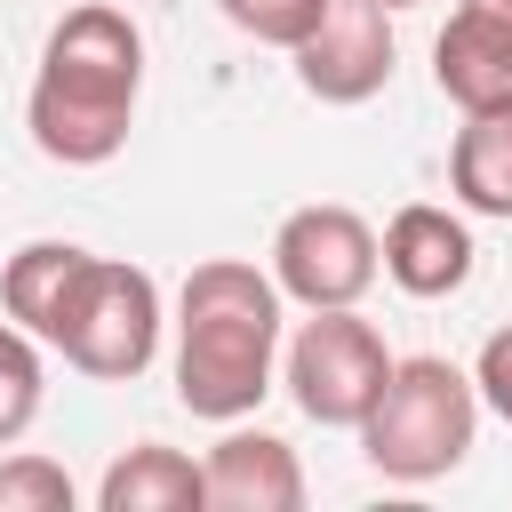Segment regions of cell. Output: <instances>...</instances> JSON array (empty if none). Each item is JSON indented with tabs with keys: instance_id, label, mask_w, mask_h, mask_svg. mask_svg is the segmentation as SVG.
Masks as SVG:
<instances>
[{
	"instance_id": "cell-17",
	"label": "cell",
	"mask_w": 512,
	"mask_h": 512,
	"mask_svg": "<svg viewBox=\"0 0 512 512\" xmlns=\"http://www.w3.org/2000/svg\"><path fill=\"white\" fill-rule=\"evenodd\" d=\"M472 384H480V408H496V416L512 424V328H496V336L480 344V360H472Z\"/></svg>"
},
{
	"instance_id": "cell-19",
	"label": "cell",
	"mask_w": 512,
	"mask_h": 512,
	"mask_svg": "<svg viewBox=\"0 0 512 512\" xmlns=\"http://www.w3.org/2000/svg\"><path fill=\"white\" fill-rule=\"evenodd\" d=\"M488 8H504V16H512V0H488Z\"/></svg>"
},
{
	"instance_id": "cell-14",
	"label": "cell",
	"mask_w": 512,
	"mask_h": 512,
	"mask_svg": "<svg viewBox=\"0 0 512 512\" xmlns=\"http://www.w3.org/2000/svg\"><path fill=\"white\" fill-rule=\"evenodd\" d=\"M40 392H48V368H40V336L0 320V448H16L40 416Z\"/></svg>"
},
{
	"instance_id": "cell-8",
	"label": "cell",
	"mask_w": 512,
	"mask_h": 512,
	"mask_svg": "<svg viewBox=\"0 0 512 512\" xmlns=\"http://www.w3.org/2000/svg\"><path fill=\"white\" fill-rule=\"evenodd\" d=\"M432 88L472 112H512V16L488 0H464L432 40Z\"/></svg>"
},
{
	"instance_id": "cell-11",
	"label": "cell",
	"mask_w": 512,
	"mask_h": 512,
	"mask_svg": "<svg viewBox=\"0 0 512 512\" xmlns=\"http://www.w3.org/2000/svg\"><path fill=\"white\" fill-rule=\"evenodd\" d=\"M200 504H208V472L168 440H136L96 480V512H200Z\"/></svg>"
},
{
	"instance_id": "cell-10",
	"label": "cell",
	"mask_w": 512,
	"mask_h": 512,
	"mask_svg": "<svg viewBox=\"0 0 512 512\" xmlns=\"http://www.w3.org/2000/svg\"><path fill=\"white\" fill-rule=\"evenodd\" d=\"M208 512H296L304 504V464L280 432H224L208 456Z\"/></svg>"
},
{
	"instance_id": "cell-12",
	"label": "cell",
	"mask_w": 512,
	"mask_h": 512,
	"mask_svg": "<svg viewBox=\"0 0 512 512\" xmlns=\"http://www.w3.org/2000/svg\"><path fill=\"white\" fill-rule=\"evenodd\" d=\"M88 256H96V248H80V240H24V248L0 264V304H8V320L48 344L56 320H64L72 280L88 272Z\"/></svg>"
},
{
	"instance_id": "cell-2",
	"label": "cell",
	"mask_w": 512,
	"mask_h": 512,
	"mask_svg": "<svg viewBox=\"0 0 512 512\" xmlns=\"http://www.w3.org/2000/svg\"><path fill=\"white\" fill-rule=\"evenodd\" d=\"M280 280L240 264V256H208L184 272L176 288V400L200 424H240L256 416V400L272 392V360H280Z\"/></svg>"
},
{
	"instance_id": "cell-5",
	"label": "cell",
	"mask_w": 512,
	"mask_h": 512,
	"mask_svg": "<svg viewBox=\"0 0 512 512\" xmlns=\"http://www.w3.org/2000/svg\"><path fill=\"white\" fill-rule=\"evenodd\" d=\"M384 376H392V352H384L376 320H360L352 304H328L288 336V400L312 424L360 432V416L376 408Z\"/></svg>"
},
{
	"instance_id": "cell-1",
	"label": "cell",
	"mask_w": 512,
	"mask_h": 512,
	"mask_svg": "<svg viewBox=\"0 0 512 512\" xmlns=\"http://www.w3.org/2000/svg\"><path fill=\"white\" fill-rule=\"evenodd\" d=\"M136 96H144V32L128 8L112 0H80L56 16L32 96H24V128L56 168H104L128 128H136Z\"/></svg>"
},
{
	"instance_id": "cell-16",
	"label": "cell",
	"mask_w": 512,
	"mask_h": 512,
	"mask_svg": "<svg viewBox=\"0 0 512 512\" xmlns=\"http://www.w3.org/2000/svg\"><path fill=\"white\" fill-rule=\"evenodd\" d=\"M216 16L248 40H264V48H296L328 16V0H216Z\"/></svg>"
},
{
	"instance_id": "cell-7",
	"label": "cell",
	"mask_w": 512,
	"mask_h": 512,
	"mask_svg": "<svg viewBox=\"0 0 512 512\" xmlns=\"http://www.w3.org/2000/svg\"><path fill=\"white\" fill-rule=\"evenodd\" d=\"M296 56V88L320 104H368L392 80V8L376 0H328V16L288 48Z\"/></svg>"
},
{
	"instance_id": "cell-18",
	"label": "cell",
	"mask_w": 512,
	"mask_h": 512,
	"mask_svg": "<svg viewBox=\"0 0 512 512\" xmlns=\"http://www.w3.org/2000/svg\"><path fill=\"white\" fill-rule=\"evenodd\" d=\"M376 8H416V0H376Z\"/></svg>"
},
{
	"instance_id": "cell-6",
	"label": "cell",
	"mask_w": 512,
	"mask_h": 512,
	"mask_svg": "<svg viewBox=\"0 0 512 512\" xmlns=\"http://www.w3.org/2000/svg\"><path fill=\"white\" fill-rule=\"evenodd\" d=\"M376 272H384V240H376L368 216L344 208V200H312V208L280 216V232H272V280H280V296L304 304V312L360 304V296L376 288Z\"/></svg>"
},
{
	"instance_id": "cell-15",
	"label": "cell",
	"mask_w": 512,
	"mask_h": 512,
	"mask_svg": "<svg viewBox=\"0 0 512 512\" xmlns=\"http://www.w3.org/2000/svg\"><path fill=\"white\" fill-rule=\"evenodd\" d=\"M0 512H72V472L40 448L0 456Z\"/></svg>"
},
{
	"instance_id": "cell-9",
	"label": "cell",
	"mask_w": 512,
	"mask_h": 512,
	"mask_svg": "<svg viewBox=\"0 0 512 512\" xmlns=\"http://www.w3.org/2000/svg\"><path fill=\"white\" fill-rule=\"evenodd\" d=\"M384 280L416 304H440L472 280V232L464 216L432 208V200H408L392 224H384Z\"/></svg>"
},
{
	"instance_id": "cell-13",
	"label": "cell",
	"mask_w": 512,
	"mask_h": 512,
	"mask_svg": "<svg viewBox=\"0 0 512 512\" xmlns=\"http://www.w3.org/2000/svg\"><path fill=\"white\" fill-rule=\"evenodd\" d=\"M448 192L472 216L512 224V112H472L448 144Z\"/></svg>"
},
{
	"instance_id": "cell-3",
	"label": "cell",
	"mask_w": 512,
	"mask_h": 512,
	"mask_svg": "<svg viewBox=\"0 0 512 512\" xmlns=\"http://www.w3.org/2000/svg\"><path fill=\"white\" fill-rule=\"evenodd\" d=\"M472 432H480V384L440 360V352H416V360H392L376 408L360 416V456L368 472L384 480H440L472 456Z\"/></svg>"
},
{
	"instance_id": "cell-4",
	"label": "cell",
	"mask_w": 512,
	"mask_h": 512,
	"mask_svg": "<svg viewBox=\"0 0 512 512\" xmlns=\"http://www.w3.org/2000/svg\"><path fill=\"white\" fill-rule=\"evenodd\" d=\"M80 376L96 384H136L160 352V288L144 264H120V256H88V272L72 280L64 296V320L48 336Z\"/></svg>"
}]
</instances>
